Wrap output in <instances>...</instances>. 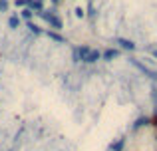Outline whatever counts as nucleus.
Listing matches in <instances>:
<instances>
[{
  "label": "nucleus",
  "instance_id": "f257e3e1",
  "mask_svg": "<svg viewBox=\"0 0 157 151\" xmlns=\"http://www.w3.org/2000/svg\"><path fill=\"white\" fill-rule=\"evenodd\" d=\"M40 16H42V18L46 20L48 24H50V26L54 28V30H62V28H64V24H62V20L58 18L56 14H52V12H48V10H42V12H40Z\"/></svg>",
  "mask_w": 157,
  "mask_h": 151
},
{
  "label": "nucleus",
  "instance_id": "f03ea898",
  "mask_svg": "<svg viewBox=\"0 0 157 151\" xmlns=\"http://www.w3.org/2000/svg\"><path fill=\"white\" fill-rule=\"evenodd\" d=\"M90 52H92V48H88V46H78L76 50H74V60H76V62H86V58H88Z\"/></svg>",
  "mask_w": 157,
  "mask_h": 151
},
{
  "label": "nucleus",
  "instance_id": "7ed1b4c3",
  "mask_svg": "<svg viewBox=\"0 0 157 151\" xmlns=\"http://www.w3.org/2000/svg\"><path fill=\"white\" fill-rule=\"evenodd\" d=\"M117 44L121 50H127V52H133L135 50V44L131 40H125V38H117Z\"/></svg>",
  "mask_w": 157,
  "mask_h": 151
},
{
  "label": "nucleus",
  "instance_id": "20e7f679",
  "mask_svg": "<svg viewBox=\"0 0 157 151\" xmlns=\"http://www.w3.org/2000/svg\"><path fill=\"white\" fill-rule=\"evenodd\" d=\"M100 58H101V52H98V50H92V52L88 54V58H86V64H96Z\"/></svg>",
  "mask_w": 157,
  "mask_h": 151
},
{
  "label": "nucleus",
  "instance_id": "39448f33",
  "mask_svg": "<svg viewBox=\"0 0 157 151\" xmlns=\"http://www.w3.org/2000/svg\"><path fill=\"white\" fill-rule=\"evenodd\" d=\"M119 56V50H115V48H107V50L101 54V58L104 60H113V58H117Z\"/></svg>",
  "mask_w": 157,
  "mask_h": 151
},
{
  "label": "nucleus",
  "instance_id": "423d86ee",
  "mask_svg": "<svg viewBox=\"0 0 157 151\" xmlns=\"http://www.w3.org/2000/svg\"><path fill=\"white\" fill-rule=\"evenodd\" d=\"M133 66H137L139 70H141V72H145V74L149 76V77H153V80H157V72H151L149 68H145V66H143V64H139V62H133Z\"/></svg>",
  "mask_w": 157,
  "mask_h": 151
},
{
  "label": "nucleus",
  "instance_id": "0eeeda50",
  "mask_svg": "<svg viewBox=\"0 0 157 151\" xmlns=\"http://www.w3.org/2000/svg\"><path fill=\"white\" fill-rule=\"evenodd\" d=\"M123 143H125L123 139H117L115 143H111V151H121L123 149Z\"/></svg>",
  "mask_w": 157,
  "mask_h": 151
},
{
  "label": "nucleus",
  "instance_id": "6e6552de",
  "mask_svg": "<svg viewBox=\"0 0 157 151\" xmlns=\"http://www.w3.org/2000/svg\"><path fill=\"white\" fill-rule=\"evenodd\" d=\"M8 24H10V28H18L20 26V18L18 16H12V18L8 20Z\"/></svg>",
  "mask_w": 157,
  "mask_h": 151
},
{
  "label": "nucleus",
  "instance_id": "1a4fd4ad",
  "mask_svg": "<svg viewBox=\"0 0 157 151\" xmlns=\"http://www.w3.org/2000/svg\"><path fill=\"white\" fill-rule=\"evenodd\" d=\"M147 121H149V119H147V117H139V119H137V121H135V123H133V129H137V127H141V125H145Z\"/></svg>",
  "mask_w": 157,
  "mask_h": 151
},
{
  "label": "nucleus",
  "instance_id": "9d476101",
  "mask_svg": "<svg viewBox=\"0 0 157 151\" xmlns=\"http://www.w3.org/2000/svg\"><path fill=\"white\" fill-rule=\"evenodd\" d=\"M48 36H50V38H54V40H58V42H64V38H62V36H58L56 32H48Z\"/></svg>",
  "mask_w": 157,
  "mask_h": 151
},
{
  "label": "nucleus",
  "instance_id": "9b49d317",
  "mask_svg": "<svg viewBox=\"0 0 157 151\" xmlns=\"http://www.w3.org/2000/svg\"><path fill=\"white\" fill-rule=\"evenodd\" d=\"M8 10V2L6 0H0V12H6Z\"/></svg>",
  "mask_w": 157,
  "mask_h": 151
},
{
  "label": "nucleus",
  "instance_id": "f8f14e48",
  "mask_svg": "<svg viewBox=\"0 0 157 151\" xmlns=\"http://www.w3.org/2000/svg\"><path fill=\"white\" fill-rule=\"evenodd\" d=\"M22 16H24L26 20H30V18H32V10H28V8H26V10H22Z\"/></svg>",
  "mask_w": 157,
  "mask_h": 151
},
{
  "label": "nucleus",
  "instance_id": "ddd939ff",
  "mask_svg": "<svg viewBox=\"0 0 157 151\" xmlns=\"http://www.w3.org/2000/svg\"><path fill=\"white\" fill-rule=\"evenodd\" d=\"M16 6H28V0H16Z\"/></svg>",
  "mask_w": 157,
  "mask_h": 151
},
{
  "label": "nucleus",
  "instance_id": "4468645a",
  "mask_svg": "<svg viewBox=\"0 0 157 151\" xmlns=\"http://www.w3.org/2000/svg\"><path fill=\"white\" fill-rule=\"evenodd\" d=\"M28 28H30L32 32H36V34H38V32H40V28H38V26H34V24H28Z\"/></svg>",
  "mask_w": 157,
  "mask_h": 151
},
{
  "label": "nucleus",
  "instance_id": "2eb2a0df",
  "mask_svg": "<svg viewBox=\"0 0 157 151\" xmlns=\"http://www.w3.org/2000/svg\"><path fill=\"white\" fill-rule=\"evenodd\" d=\"M153 56H155V58H157V50H153Z\"/></svg>",
  "mask_w": 157,
  "mask_h": 151
},
{
  "label": "nucleus",
  "instance_id": "dca6fc26",
  "mask_svg": "<svg viewBox=\"0 0 157 151\" xmlns=\"http://www.w3.org/2000/svg\"><path fill=\"white\" fill-rule=\"evenodd\" d=\"M54 2H56V4H60V2H62V0H54Z\"/></svg>",
  "mask_w": 157,
  "mask_h": 151
}]
</instances>
